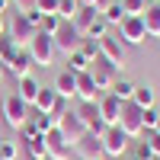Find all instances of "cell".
Instances as JSON below:
<instances>
[{
    "mask_svg": "<svg viewBox=\"0 0 160 160\" xmlns=\"http://www.w3.org/2000/svg\"><path fill=\"white\" fill-rule=\"evenodd\" d=\"M87 74L93 77V83H96V90H99V93H109V90H112V83L118 80V68H115V64H109L102 55L90 61Z\"/></svg>",
    "mask_w": 160,
    "mask_h": 160,
    "instance_id": "1",
    "label": "cell"
},
{
    "mask_svg": "<svg viewBox=\"0 0 160 160\" xmlns=\"http://www.w3.org/2000/svg\"><path fill=\"white\" fill-rule=\"evenodd\" d=\"M35 32H38V26L29 16H19V13L7 22V35H10V42L16 48H29V42L35 38Z\"/></svg>",
    "mask_w": 160,
    "mask_h": 160,
    "instance_id": "2",
    "label": "cell"
},
{
    "mask_svg": "<svg viewBox=\"0 0 160 160\" xmlns=\"http://www.w3.org/2000/svg\"><path fill=\"white\" fill-rule=\"evenodd\" d=\"M99 141H102V154H106V157L122 160V157H125V151H128V141H131V138H128L118 125H109V128L99 135Z\"/></svg>",
    "mask_w": 160,
    "mask_h": 160,
    "instance_id": "3",
    "label": "cell"
},
{
    "mask_svg": "<svg viewBox=\"0 0 160 160\" xmlns=\"http://www.w3.org/2000/svg\"><path fill=\"white\" fill-rule=\"evenodd\" d=\"M32 55V64H38V68H51V61H55V42H51V35L45 32H35V38L29 42V48H26Z\"/></svg>",
    "mask_w": 160,
    "mask_h": 160,
    "instance_id": "4",
    "label": "cell"
},
{
    "mask_svg": "<svg viewBox=\"0 0 160 160\" xmlns=\"http://www.w3.org/2000/svg\"><path fill=\"white\" fill-rule=\"evenodd\" d=\"M118 42L122 45H144L148 42V29H144L141 16H125L118 22Z\"/></svg>",
    "mask_w": 160,
    "mask_h": 160,
    "instance_id": "5",
    "label": "cell"
},
{
    "mask_svg": "<svg viewBox=\"0 0 160 160\" xmlns=\"http://www.w3.org/2000/svg\"><path fill=\"white\" fill-rule=\"evenodd\" d=\"M144 109H138L135 102H122V115H118V128L125 131L128 138H138L144 135Z\"/></svg>",
    "mask_w": 160,
    "mask_h": 160,
    "instance_id": "6",
    "label": "cell"
},
{
    "mask_svg": "<svg viewBox=\"0 0 160 160\" xmlns=\"http://www.w3.org/2000/svg\"><path fill=\"white\" fill-rule=\"evenodd\" d=\"M3 118H7V125H10L13 131H19L26 122H29V106H26L16 93H13V96L3 99Z\"/></svg>",
    "mask_w": 160,
    "mask_h": 160,
    "instance_id": "7",
    "label": "cell"
},
{
    "mask_svg": "<svg viewBox=\"0 0 160 160\" xmlns=\"http://www.w3.org/2000/svg\"><path fill=\"white\" fill-rule=\"evenodd\" d=\"M51 42H55V51H61L64 58L71 55V51H77L80 48V42H83V35H80L77 29H74V22H61V29L51 35Z\"/></svg>",
    "mask_w": 160,
    "mask_h": 160,
    "instance_id": "8",
    "label": "cell"
},
{
    "mask_svg": "<svg viewBox=\"0 0 160 160\" xmlns=\"http://www.w3.org/2000/svg\"><path fill=\"white\" fill-rule=\"evenodd\" d=\"M74 112H77V118H80V122H83V128L90 131V135H96V138L102 135L106 128H109V125H106L102 118H99V106H96V102H80Z\"/></svg>",
    "mask_w": 160,
    "mask_h": 160,
    "instance_id": "9",
    "label": "cell"
},
{
    "mask_svg": "<svg viewBox=\"0 0 160 160\" xmlns=\"http://www.w3.org/2000/svg\"><path fill=\"white\" fill-rule=\"evenodd\" d=\"M58 131H61V135H64V141H68L71 144V148H74V144L80 141V138H83L87 135V128H83V122H80V118H77V112H64L61 118H58V125H55Z\"/></svg>",
    "mask_w": 160,
    "mask_h": 160,
    "instance_id": "10",
    "label": "cell"
},
{
    "mask_svg": "<svg viewBox=\"0 0 160 160\" xmlns=\"http://www.w3.org/2000/svg\"><path fill=\"white\" fill-rule=\"evenodd\" d=\"M74 157H80V160H102V157H106V154H102V141L87 131V135L74 144Z\"/></svg>",
    "mask_w": 160,
    "mask_h": 160,
    "instance_id": "11",
    "label": "cell"
},
{
    "mask_svg": "<svg viewBox=\"0 0 160 160\" xmlns=\"http://www.w3.org/2000/svg\"><path fill=\"white\" fill-rule=\"evenodd\" d=\"M3 68L16 77V80H22V77H29V71H32V55H29L26 48H16V51L3 61Z\"/></svg>",
    "mask_w": 160,
    "mask_h": 160,
    "instance_id": "12",
    "label": "cell"
},
{
    "mask_svg": "<svg viewBox=\"0 0 160 160\" xmlns=\"http://www.w3.org/2000/svg\"><path fill=\"white\" fill-rule=\"evenodd\" d=\"M99 55L109 61V64H115V68H125V45L118 42L115 35H106V38H99Z\"/></svg>",
    "mask_w": 160,
    "mask_h": 160,
    "instance_id": "13",
    "label": "cell"
},
{
    "mask_svg": "<svg viewBox=\"0 0 160 160\" xmlns=\"http://www.w3.org/2000/svg\"><path fill=\"white\" fill-rule=\"evenodd\" d=\"M99 106V118L106 125H118V115H122V99H115L112 93H102V96L96 99Z\"/></svg>",
    "mask_w": 160,
    "mask_h": 160,
    "instance_id": "14",
    "label": "cell"
},
{
    "mask_svg": "<svg viewBox=\"0 0 160 160\" xmlns=\"http://www.w3.org/2000/svg\"><path fill=\"white\" fill-rule=\"evenodd\" d=\"M58 102H61V96L55 93V87H42V90H38V96H35V102H32V109L42 112V115H48V112L58 109Z\"/></svg>",
    "mask_w": 160,
    "mask_h": 160,
    "instance_id": "15",
    "label": "cell"
},
{
    "mask_svg": "<svg viewBox=\"0 0 160 160\" xmlns=\"http://www.w3.org/2000/svg\"><path fill=\"white\" fill-rule=\"evenodd\" d=\"M102 96V93L96 90V83H93V77L83 71V74H77V99L80 102H96Z\"/></svg>",
    "mask_w": 160,
    "mask_h": 160,
    "instance_id": "16",
    "label": "cell"
},
{
    "mask_svg": "<svg viewBox=\"0 0 160 160\" xmlns=\"http://www.w3.org/2000/svg\"><path fill=\"white\" fill-rule=\"evenodd\" d=\"M16 90H19L16 96H19V99H22L26 106H32V102H35V96H38V90H42V83H38V80H35V77L29 74V77L16 80Z\"/></svg>",
    "mask_w": 160,
    "mask_h": 160,
    "instance_id": "17",
    "label": "cell"
},
{
    "mask_svg": "<svg viewBox=\"0 0 160 160\" xmlns=\"http://www.w3.org/2000/svg\"><path fill=\"white\" fill-rule=\"evenodd\" d=\"M128 102H135L138 109H151V106L157 102V93H154L151 83H135V93H131Z\"/></svg>",
    "mask_w": 160,
    "mask_h": 160,
    "instance_id": "18",
    "label": "cell"
},
{
    "mask_svg": "<svg viewBox=\"0 0 160 160\" xmlns=\"http://www.w3.org/2000/svg\"><path fill=\"white\" fill-rule=\"evenodd\" d=\"M55 93L61 99H71V96H77V74H71V71H61L58 74V80H55Z\"/></svg>",
    "mask_w": 160,
    "mask_h": 160,
    "instance_id": "19",
    "label": "cell"
},
{
    "mask_svg": "<svg viewBox=\"0 0 160 160\" xmlns=\"http://www.w3.org/2000/svg\"><path fill=\"white\" fill-rule=\"evenodd\" d=\"M141 19H144V29H148V38H160V3H151Z\"/></svg>",
    "mask_w": 160,
    "mask_h": 160,
    "instance_id": "20",
    "label": "cell"
},
{
    "mask_svg": "<svg viewBox=\"0 0 160 160\" xmlns=\"http://www.w3.org/2000/svg\"><path fill=\"white\" fill-rule=\"evenodd\" d=\"M96 16H99V10H96V7H80V10H77V16H74L71 22H74V29L83 35V32H87V26L96 19Z\"/></svg>",
    "mask_w": 160,
    "mask_h": 160,
    "instance_id": "21",
    "label": "cell"
},
{
    "mask_svg": "<svg viewBox=\"0 0 160 160\" xmlns=\"http://www.w3.org/2000/svg\"><path fill=\"white\" fill-rule=\"evenodd\" d=\"M26 151L32 154V160H42V157H48V148H45V135H29L26 138Z\"/></svg>",
    "mask_w": 160,
    "mask_h": 160,
    "instance_id": "22",
    "label": "cell"
},
{
    "mask_svg": "<svg viewBox=\"0 0 160 160\" xmlns=\"http://www.w3.org/2000/svg\"><path fill=\"white\" fill-rule=\"evenodd\" d=\"M106 35H109V22H106L102 16H96L87 26V32H83V38H93V42H99V38H106Z\"/></svg>",
    "mask_w": 160,
    "mask_h": 160,
    "instance_id": "23",
    "label": "cell"
},
{
    "mask_svg": "<svg viewBox=\"0 0 160 160\" xmlns=\"http://www.w3.org/2000/svg\"><path fill=\"white\" fill-rule=\"evenodd\" d=\"M87 68H90V58H87V55H83L80 48L68 55V71H71V74H83Z\"/></svg>",
    "mask_w": 160,
    "mask_h": 160,
    "instance_id": "24",
    "label": "cell"
},
{
    "mask_svg": "<svg viewBox=\"0 0 160 160\" xmlns=\"http://www.w3.org/2000/svg\"><path fill=\"white\" fill-rule=\"evenodd\" d=\"M99 16H102L106 22H109V26H118V22L125 19V10H122V3H118V0H112V3L106 7V10L99 13Z\"/></svg>",
    "mask_w": 160,
    "mask_h": 160,
    "instance_id": "25",
    "label": "cell"
},
{
    "mask_svg": "<svg viewBox=\"0 0 160 160\" xmlns=\"http://www.w3.org/2000/svg\"><path fill=\"white\" fill-rule=\"evenodd\" d=\"M109 93H112L115 99L128 102V99H131V93H135V83H131V80H122V77H118L115 83H112V90H109Z\"/></svg>",
    "mask_w": 160,
    "mask_h": 160,
    "instance_id": "26",
    "label": "cell"
},
{
    "mask_svg": "<svg viewBox=\"0 0 160 160\" xmlns=\"http://www.w3.org/2000/svg\"><path fill=\"white\" fill-rule=\"evenodd\" d=\"M61 16L58 13H48V16H42V22H38V32H45V35H55L58 29H61Z\"/></svg>",
    "mask_w": 160,
    "mask_h": 160,
    "instance_id": "27",
    "label": "cell"
},
{
    "mask_svg": "<svg viewBox=\"0 0 160 160\" xmlns=\"http://www.w3.org/2000/svg\"><path fill=\"white\" fill-rule=\"evenodd\" d=\"M118 3H122V10H125V16H144V10L151 7L148 0H118Z\"/></svg>",
    "mask_w": 160,
    "mask_h": 160,
    "instance_id": "28",
    "label": "cell"
},
{
    "mask_svg": "<svg viewBox=\"0 0 160 160\" xmlns=\"http://www.w3.org/2000/svg\"><path fill=\"white\" fill-rule=\"evenodd\" d=\"M77 10H80L77 0H58V16H61L64 22H71V19L77 16Z\"/></svg>",
    "mask_w": 160,
    "mask_h": 160,
    "instance_id": "29",
    "label": "cell"
},
{
    "mask_svg": "<svg viewBox=\"0 0 160 160\" xmlns=\"http://www.w3.org/2000/svg\"><path fill=\"white\" fill-rule=\"evenodd\" d=\"M32 128L38 131V135H48V131L55 128V122H51V115H42V112L32 109Z\"/></svg>",
    "mask_w": 160,
    "mask_h": 160,
    "instance_id": "30",
    "label": "cell"
},
{
    "mask_svg": "<svg viewBox=\"0 0 160 160\" xmlns=\"http://www.w3.org/2000/svg\"><path fill=\"white\" fill-rule=\"evenodd\" d=\"M71 157H74L71 144H55V148H48V160H71Z\"/></svg>",
    "mask_w": 160,
    "mask_h": 160,
    "instance_id": "31",
    "label": "cell"
},
{
    "mask_svg": "<svg viewBox=\"0 0 160 160\" xmlns=\"http://www.w3.org/2000/svg\"><path fill=\"white\" fill-rule=\"evenodd\" d=\"M19 148H16V141H0V160H16Z\"/></svg>",
    "mask_w": 160,
    "mask_h": 160,
    "instance_id": "32",
    "label": "cell"
},
{
    "mask_svg": "<svg viewBox=\"0 0 160 160\" xmlns=\"http://www.w3.org/2000/svg\"><path fill=\"white\" fill-rule=\"evenodd\" d=\"M144 144H148L151 157H154V160H160V135H157V131H148V141H144Z\"/></svg>",
    "mask_w": 160,
    "mask_h": 160,
    "instance_id": "33",
    "label": "cell"
},
{
    "mask_svg": "<svg viewBox=\"0 0 160 160\" xmlns=\"http://www.w3.org/2000/svg\"><path fill=\"white\" fill-rule=\"evenodd\" d=\"M80 51H83L90 61H93V58H99V42H93V38H83V42H80Z\"/></svg>",
    "mask_w": 160,
    "mask_h": 160,
    "instance_id": "34",
    "label": "cell"
},
{
    "mask_svg": "<svg viewBox=\"0 0 160 160\" xmlns=\"http://www.w3.org/2000/svg\"><path fill=\"white\" fill-rule=\"evenodd\" d=\"M157 115H160V109L157 106H151V109H144V131H154V125H157Z\"/></svg>",
    "mask_w": 160,
    "mask_h": 160,
    "instance_id": "35",
    "label": "cell"
},
{
    "mask_svg": "<svg viewBox=\"0 0 160 160\" xmlns=\"http://www.w3.org/2000/svg\"><path fill=\"white\" fill-rule=\"evenodd\" d=\"M13 7H16L19 16H29V13H35V0H10Z\"/></svg>",
    "mask_w": 160,
    "mask_h": 160,
    "instance_id": "36",
    "label": "cell"
},
{
    "mask_svg": "<svg viewBox=\"0 0 160 160\" xmlns=\"http://www.w3.org/2000/svg\"><path fill=\"white\" fill-rule=\"evenodd\" d=\"M13 51H16V45L10 42V35H0V61H7Z\"/></svg>",
    "mask_w": 160,
    "mask_h": 160,
    "instance_id": "37",
    "label": "cell"
},
{
    "mask_svg": "<svg viewBox=\"0 0 160 160\" xmlns=\"http://www.w3.org/2000/svg\"><path fill=\"white\" fill-rule=\"evenodd\" d=\"M35 10L48 16V13H58V0H35Z\"/></svg>",
    "mask_w": 160,
    "mask_h": 160,
    "instance_id": "38",
    "label": "cell"
},
{
    "mask_svg": "<svg viewBox=\"0 0 160 160\" xmlns=\"http://www.w3.org/2000/svg\"><path fill=\"white\" fill-rule=\"evenodd\" d=\"M109 3H112V0H93V7H96V10H99V13H102V10H106V7H109Z\"/></svg>",
    "mask_w": 160,
    "mask_h": 160,
    "instance_id": "39",
    "label": "cell"
},
{
    "mask_svg": "<svg viewBox=\"0 0 160 160\" xmlns=\"http://www.w3.org/2000/svg\"><path fill=\"white\" fill-rule=\"evenodd\" d=\"M0 35H7V19H3V13H0Z\"/></svg>",
    "mask_w": 160,
    "mask_h": 160,
    "instance_id": "40",
    "label": "cell"
},
{
    "mask_svg": "<svg viewBox=\"0 0 160 160\" xmlns=\"http://www.w3.org/2000/svg\"><path fill=\"white\" fill-rule=\"evenodd\" d=\"M3 74H7V68H3V61H0V80H3Z\"/></svg>",
    "mask_w": 160,
    "mask_h": 160,
    "instance_id": "41",
    "label": "cell"
},
{
    "mask_svg": "<svg viewBox=\"0 0 160 160\" xmlns=\"http://www.w3.org/2000/svg\"><path fill=\"white\" fill-rule=\"evenodd\" d=\"M7 3H10V0H0V13H3V10H7Z\"/></svg>",
    "mask_w": 160,
    "mask_h": 160,
    "instance_id": "42",
    "label": "cell"
},
{
    "mask_svg": "<svg viewBox=\"0 0 160 160\" xmlns=\"http://www.w3.org/2000/svg\"><path fill=\"white\" fill-rule=\"evenodd\" d=\"M154 131H157V135H160V115H157V125H154Z\"/></svg>",
    "mask_w": 160,
    "mask_h": 160,
    "instance_id": "43",
    "label": "cell"
},
{
    "mask_svg": "<svg viewBox=\"0 0 160 160\" xmlns=\"http://www.w3.org/2000/svg\"><path fill=\"white\" fill-rule=\"evenodd\" d=\"M148 3H160V0H148Z\"/></svg>",
    "mask_w": 160,
    "mask_h": 160,
    "instance_id": "44",
    "label": "cell"
},
{
    "mask_svg": "<svg viewBox=\"0 0 160 160\" xmlns=\"http://www.w3.org/2000/svg\"><path fill=\"white\" fill-rule=\"evenodd\" d=\"M42 160H48V157H42Z\"/></svg>",
    "mask_w": 160,
    "mask_h": 160,
    "instance_id": "45",
    "label": "cell"
}]
</instances>
